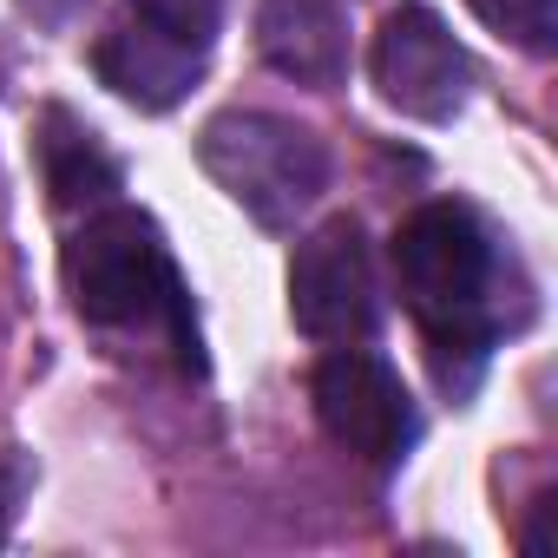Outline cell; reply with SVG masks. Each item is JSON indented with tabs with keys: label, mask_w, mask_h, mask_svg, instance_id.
I'll use <instances>...</instances> for the list:
<instances>
[{
	"label": "cell",
	"mask_w": 558,
	"mask_h": 558,
	"mask_svg": "<svg viewBox=\"0 0 558 558\" xmlns=\"http://www.w3.org/2000/svg\"><path fill=\"white\" fill-rule=\"evenodd\" d=\"M204 53H210L204 40H184V34H171V27L132 21V27H112V34L99 40L93 66H99V80H106L119 99H132L138 112H171V106L197 86Z\"/></svg>",
	"instance_id": "obj_7"
},
{
	"label": "cell",
	"mask_w": 558,
	"mask_h": 558,
	"mask_svg": "<svg viewBox=\"0 0 558 558\" xmlns=\"http://www.w3.org/2000/svg\"><path fill=\"white\" fill-rule=\"evenodd\" d=\"M0 532H8V506H0Z\"/></svg>",
	"instance_id": "obj_13"
},
{
	"label": "cell",
	"mask_w": 558,
	"mask_h": 558,
	"mask_svg": "<svg viewBox=\"0 0 558 558\" xmlns=\"http://www.w3.org/2000/svg\"><path fill=\"white\" fill-rule=\"evenodd\" d=\"M40 178L53 191L60 210H106L119 197V165L106 158V145L73 119V112H47L40 119Z\"/></svg>",
	"instance_id": "obj_9"
},
{
	"label": "cell",
	"mask_w": 558,
	"mask_h": 558,
	"mask_svg": "<svg viewBox=\"0 0 558 558\" xmlns=\"http://www.w3.org/2000/svg\"><path fill=\"white\" fill-rule=\"evenodd\" d=\"M310 401H316L323 434H329L336 447H349L355 460H368V466L401 460V447L414 440V401H408L401 375H395L381 355L355 349V342H336V349L316 362Z\"/></svg>",
	"instance_id": "obj_4"
},
{
	"label": "cell",
	"mask_w": 558,
	"mask_h": 558,
	"mask_svg": "<svg viewBox=\"0 0 558 558\" xmlns=\"http://www.w3.org/2000/svg\"><path fill=\"white\" fill-rule=\"evenodd\" d=\"M395 290L421 316L434 349H466L473 362L486 355V290H493V236L466 204H421L401 217L395 243Z\"/></svg>",
	"instance_id": "obj_2"
},
{
	"label": "cell",
	"mask_w": 558,
	"mask_h": 558,
	"mask_svg": "<svg viewBox=\"0 0 558 558\" xmlns=\"http://www.w3.org/2000/svg\"><path fill=\"white\" fill-rule=\"evenodd\" d=\"M368 73L381 86V99L421 125H447L460 106H466V86H473V66L453 40V27L434 14V8H395L375 34V53H368Z\"/></svg>",
	"instance_id": "obj_6"
},
{
	"label": "cell",
	"mask_w": 558,
	"mask_h": 558,
	"mask_svg": "<svg viewBox=\"0 0 558 558\" xmlns=\"http://www.w3.org/2000/svg\"><path fill=\"white\" fill-rule=\"evenodd\" d=\"M66 290L73 310L99 329H151L165 323L178 355L197 368V329L178 290V269L165 256V236L145 210L106 204L99 217H86V230L66 243Z\"/></svg>",
	"instance_id": "obj_1"
},
{
	"label": "cell",
	"mask_w": 558,
	"mask_h": 558,
	"mask_svg": "<svg viewBox=\"0 0 558 558\" xmlns=\"http://www.w3.org/2000/svg\"><path fill=\"white\" fill-rule=\"evenodd\" d=\"M125 8L151 27H171L184 40H217V21H223V0H125Z\"/></svg>",
	"instance_id": "obj_11"
},
{
	"label": "cell",
	"mask_w": 558,
	"mask_h": 558,
	"mask_svg": "<svg viewBox=\"0 0 558 558\" xmlns=\"http://www.w3.org/2000/svg\"><path fill=\"white\" fill-rule=\"evenodd\" d=\"M290 316L310 342H362L381 316L375 303V263L355 217H329L296 243L290 263Z\"/></svg>",
	"instance_id": "obj_5"
},
{
	"label": "cell",
	"mask_w": 558,
	"mask_h": 558,
	"mask_svg": "<svg viewBox=\"0 0 558 558\" xmlns=\"http://www.w3.org/2000/svg\"><path fill=\"white\" fill-rule=\"evenodd\" d=\"M473 14L525 53H551L558 40V0H473Z\"/></svg>",
	"instance_id": "obj_10"
},
{
	"label": "cell",
	"mask_w": 558,
	"mask_h": 558,
	"mask_svg": "<svg viewBox=\"0 0 558 558\" xmlns=\"http://www.w3.org/2000/svg\"><path fill=\"white\" fill-rule=\"evenodd\" d=\"M197 158L263 230L296 223L329 191V145L283 112H217L197 138Z\"/></svg>",
	"instance_id": "obj_3"
},
{
	"label": "cell",
	"mask_w": 558,
	"mask_h": 558,
	"mask_svg": "<svg viewBox=\"0 0 558 558\" xmlns=\"http://www.w3.org/2000/svg\"><path fill=\"white\" fill-rule=\"evenodd\" d=\"M551 512H558V506H551V499H538V525L525 532V551H532V558H545V551H551Z\"/></svg>",
	"instance_id": "obj_12"
},
{
	"label": "cell",
	"mask_w": 558,
	"mask_h": 558,
	"mask_svg": "<svg viewBox=\"0 0 558 558\" xmlns=\"http://www.w3.org/2000/svg\"><path fill=\"white\" fill-rule=\"evenodd\" d=\"M256 53L283 80L329 93L349 73V27L336 14V0H263V14H256Z\"/></svg>",
	"instance_id": "obj_8"
}]
</instances>
